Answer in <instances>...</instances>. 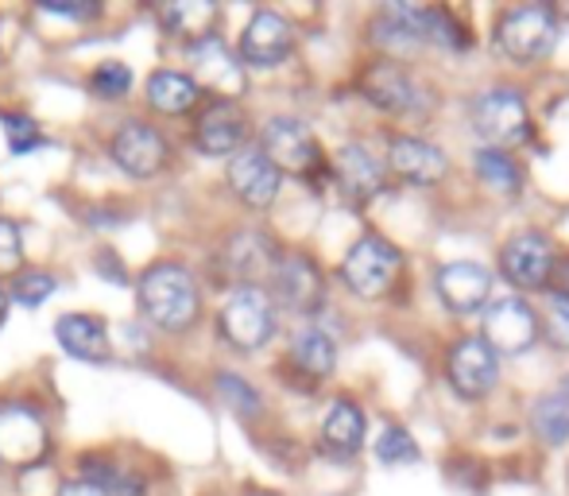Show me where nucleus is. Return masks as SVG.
I'll list each match as a JSON object with an SVG mask.
<instances>
[{"label":"nucleus","instance_id":"f257e3e1","mask_svg":"<svg viewBox=\"0 0 569 496\" xmlns=\"http://www.w3.org/2000/svg\"><path fill=\"white\" fill-rule=\"evenodd\" d=\"M136 299H140V310L148 315V323L167 334L190 330L198 323V310H202L198 279L182 264H151L136 279Z\"/></svg>","mask_w":569,"mask_h":496},{"label":"nucleus","instance_id":"f03ea898","mask_svg":"<svg viewBox=\"0 0 569 496\" xmlns=\"http://www.w3.org/2000/svg\"><path fill=\"white\" fill-rule=\"evenodd\" d=\"M403 271V252L380 234H365L349 245L341 260V279L360 299H380L391 291V284Z\"/></svg>","mask_w":569,"mask_h":496},{"label":"nucleus","instance_id":"7ed1b4c3","mask_svg":"<svg viewBox=\"0 0 569 496\" xmlns=\"http://www.w3.org/2000/svg\"><path fill=\"white\" fill-rule=\"evenodd\" d=\"M558 43V16L550 4L511 8L496 23V47L511 62H542Z\"/></svg>","mask_w":569,"mask_h":496},{"label":"nucleus","instance_id":"20e7f679","mask_svg":"<svg viewBox=\"0 0 569 496\" xmlns=\"http://www.w3.org/2000/svg\"><path fill=\"white\" fill-rule=\"evenodd\" d=\"M221 338L240 354H256L276 334V302L260 287H237L218 315Z\"/></svg>","mask_w":569,"mask_h":496},{"label":"nucleus","instance_id":"39448f33","mask_svg":"<svg viewBox=\"0 0 569 496\" xmlns=\"http://www.w3.org/2000/svg\"><path fill=\"white\" fill-rule=\"evenodd\" d=\"M469 121L477 136L496 151H508L516 143L531 140V117H527V101L519 90H488L472 101Z\"/></svg>","mask_w":569,"mask_h":496},{"label":"nucleus","instance_id":"423d86ee","mask_svg":"<svg viewBox=\"0 0 569 496\" xmlns=\"http://www.w3.org/2000/svg\"><path fill=\"white\" fill-rule=\"evenodd\" d=\"M51 435L36 407L0 404V462L12 469H31L47 458Z\"/></svg>","mask_w":569,"mask_h":496},{"label":"nucleus","instance_id":"0eeeda50","mask_svg":"<svg viewBox=\"0 0 569 496\" xmlns=\"http://www.w3.org/2000/svg\"><path fill=\"white\" fill-rule=\"evenodd\" d=\"M268 284H271V302L287 307L291 315H315L326 291L322 268L307 252H279Z\"/></svg>","mask_w":569,"mask_h":496},{"label":"nucleus","instance_id":"6e6552de","mask_svg":"<svg viewBox=\"0 0 569 496\" xmlns=\"http://www.w3.org/2000/svg\"><path fill=\"white\" fill-rule=\"evenodd\" d=\"M539 338V315L531 310V302L508 295V299L488 302L485 310V341L492 346L496 357H519L535 346Z\"/></svg>","mask_w":569,"mask_h":496},{"label":"nucleus","instance_id":"1a4fd4ad","mask_svg":"<svg viewBox=\"0 0 569 496\" xmlns=\"http://www.w3.org/2000/svg\"><path fill=\"white\" fill-rule=\"evenodd\" d=\"M555 264H558L555 245H550V237L539 234V229H523V234H516L500 252L503 276H508L519 291H542V287H550Z\"/></svg>","mask_w":569,"mask_h":496},{"label":"nucleus","instance_id":"9d476101","mask_svg":"<svg viewBox=\"0 0 569 496\" xmlns=\"http://www.w3.org/2000/svg\"><path fill=\"white\" fill-rule=\"evenodd\" d=\"M446 380L461 399H480L500 380V357L485 338H461L446 357Z\"/></svg>","mask_w":569,"mask_h":496},{"label":"nucleus","instance_id":"9b49d317","mask_svg":"<svg viewBox=\"0 0 569 496\" xmlns=\"http://www.w3.org/2000/svg\"><path fill=\"white\" fill-rule=\"evenodd\" d=\"M260 148H263V156L287 175H310L318 167V159H322L310 128L302 121H295V117H271V121L263 125Z\"/></svg>","mask_w":569,"mask_h":496},{"label":"nucleus","instance_id":"f8f14e48","mask_svg":"<svg viewBox=\"0 0 569 496\" xmlns=\"http://www.w3.org/2000/svg\"><path fill=\"white\" fill-rule=\"evenodd\" d=\"M190 67H194L198 90L218 93V101H232L237 93H244V67L232 54V47H226V39L206 36L190 43Z\"/></svg>","mask_w":569,"mask_h":496},{"label":"nucleus","instance_id":"ddd939ff","mask_svg":"<svg viewBox=\"0 0 569 496\" xmlns=\"http://www.w3.org/2000/svg\"><path fill=\"white\" fill-rule=\"evenodd\" d=\"M229 187L248 210H268L279 198V187H283V171L263 156V148L248 143L237 156L229 159Z\"/></svg>","mask_w":569,"mask_h":496},{"label":"nucleus","instance_id":"4468645a","mask_svg":"<svg viewBox=\"0 0 569 496\" xmlns=\"http://www.w3.org/2000/svg\"><path fill=\"white\" fill-rule=\"evenodd\" d=\"M109 156L132 179H151L167 163V140L148 121H124L109 143Z\"/></svg>","mask_w":569,"mask_h":496},{"label":"nucleus","instance_id":"2eb2a0df","mask_svg":"<svg viewBox=\"0 0 569 496\" xmlns=\"http://www.w3.org/2000/svg\"><path fill=\"white\" fill-rule=\"evenodd\" d=\"M295 51V28L279 12H256L240 31V59L248 67H279Z\"/></svg>","mask_w":569,"mask_h":496},{"label":"nucleus","instance_id":"dca6fc26","mask_svg":"<svg viewBox=\"0 0 569 496\" xmlns=\"http://www.w3.org/2000/svg\"><path fill=\"white\" fill-rule=\"evenodd\" d=\"M360 93L383 113H415L422 106V90L399 62H372L360 75Z\"/></svg>","mask_w":569,"mask_h":496},{"label":"nucleus","instance_id":"f3484780","mask_svg":"<svg viewBox=\"0 0 569 496\" xmlns=\"http://www.w3.org/2000/svg\"><path fill=\"white\" fill-rule=\"evenodd\" d=\"M435 287H438V299H442L453 315H477L488 302V295H492V276H488V268H480V264L457 260V264L438 268Z\"/></svg>","mask_w":569,"mask_h":496},{"label":"nucleus","instance_id":"a211bd4d","mask_svg":"<svg viewBox=\"0 0 569 496\" xmlns=\"http://www.w3.org/2000/svg\"><path fill=\"white\" fill-rule=\"evenodd\" d=\"M388 163L399 179L415 182V187H435V182H442L446 171H450L446 151L435 148L430 140H419V136H396L388 148Z\"/></svg>","mask_w":569,"mask_h":496},{"label":"nucleus","instance_id":"6ab92c4d","mask_svg":"<svg viewBox=\"0 0 569 496\" xmlns=\"http://www.w3.org/2000/svg\"><path fill=\"white\" fill-rule=\"evenodd\" d=\"M221 256H226V271L240 287H256V279L271 276V268L279 260V248L263 229H244V234L229 237Z\"/></svg>","mask_w":569,"mask_h":496},{"label":"nucleus","instance_id":"aec40b11","mask_svg":"<svg viewBox=\"0 0 569 496\" xmlns=\"http://www.w3.org/2000/svg\"><path fill=\"white\" fill-rule=\"evenodd\" d=\"M244 113L237 109V101H213L210 109H202L194 125V143L202 156H237L244 143Z\"/></svg>","mask_w":569,"mask_h":496},{"label":"nucleus","instance_id":"412c9836","mask_svg":"<svg viewBox=\"0 0 569 496\" xmlns=\"http://www.w3.org/2000/svg\"><path fill=\"white\" fill-rule=\"evenodd\" d=\"M333 171L349 202H372L383 190V163L365 148V143H345L333 159Z\"/></svg>","mask_w":569,"mask_h":496},{"label":"nucleus","instance_id":"4be33fe9","mask_svg":"<svg viewBox=\"0 0 569 496\" xmlns=\"http://www.w3.org/2000/svg\"><path fill=\"white\" fill-rule=\"evenodd\" d=\"M54 338H59L62 354L78 357V361H106L109 357V330L93 315H62L54 323Z\"/></svg>","mask_w":569,"mask_h":496},{"label":"nucleus","instance_id":"5701e85b","mask_svg":"<svg viewBox=\"0 0 569 496\" xmlns=\"http://www.w3.org/2000/svg\"><path fill=\"white\" fill-rule=\"evenodd\" d=\"M365 438H368L365 411L357 404H349V399H338L322 423V446L333 458H352V454H360Z\"/></svg>","mask_w":569,"mask_h":496},{"label":"nucleus","instance_id":"b1692460","mask_svg":"<svg viewBox=\"0 0 569 496\" xmlns=\"http://www.w3.org/2000/svg\"><path fill=\"white\" fill-rule=\"evenodd\" d=\"M148 106L163 117L190 113L198 106V86L194 78L179 75V70H156L148 78Z\"/></svg>","mask_w":569,"mask_h":496},{"label":"nucleus","instance_id":"393cba45","mask_svg":"<svg viewBox=\"0 0 569 496\" xmlns=\"http://www.w3.org/2000/svg\"><path fill=\"white\" fill-rule=\"evenodd\" d=\"M291 365L299 373H307L310 380H326V376L338 369V346H333V338L326 330L307 326L302 334H295Z\"/></svg>","mask_w":569,"mask_h":496},{"label":"nucleus","instance_id":"a878e982","mask_svg":"<svg viewBox=\"0 0 569 496\" xmlns=\"http://www.w3.org/2000/svg\"><path fill=\"white\" fill-rule=\"evenodd\" d=\"M531 427H535V435H539L547 446L569 443V388H566V384H562V388H555V391H547V396L535 399V407H531Z\"/></svg>","mask_w":569,"mask_h":496},{"label":"nucleus","instance_id":"bb28decb","mask_svg":"<svg viewBox=\"0 0 569 496\" xmlns=\"http://www.w3.org/2000/svg\"><path fill=\"white\" fill-rule=\"evenodd\" d=\"M472 163H477L480 182H485V187L492 190V195H500V198H516L519 190H523V171H519V163L508 156V151L480 148L477 156H472Z\"/></svg>","mask_w":569,"mask_h":496},{"label":"nucleus","instance_id":"cd10ccee","mask_svg":"<svg viewBox=\"0 0 569 496\" xmlns=\"http://www.w3.org/2000/svg\"><path fill=\"white\" fill-rule=\"evenodd\" d=\"M213 16H218V8H213L210 0H198V4H190V0H174V4H163L159 20H163L167 31H174V36H190L198 43V39L210 36Z\"/></svg>","mask_w":569,"mask_h":496},{"label":"nucleus","instance_id":"c85d7f7f","mask_svg":"<svg viewBox=\"0 0 569 496\" xmlns=\"http://www.w3.org/2000/svg\"><path fill=\"white\" fill-rule=\"evenodd\" d=\"M376 458H380V466L388 469H399V466H411V462H419V446H415L411 430L403 427H383L380 438H376Z\"/></svg>","mask_w":569,"mask_h":496},{"label":"nucleus","instance_id":"c756f323","mask_svg":"<svg viewBox=\"0 0 569 496\" xmlns=\"http://www.w3.org/2000/svg\"><path fill=\"white\" fill-rule=\"evenodd\" d=\"M86 482L101 485L109 496H143V482L136 474H124L117 466H101V462H86Z\"/></svg>","mask_w":569,"mask_h":496},{"label":"nucleus","instance_id":"7c9ffc66","mask_svg":"<svg viewBox=\"0 0 569 496\" xmlns=\"http://www.w3.org/2000/svg\"><path fill=\"white\" fill-rule=\"evenodd\" d=\"M90 90L106 101H120L128 90H132V70H128L124 62H101V67L90 75Z\"/></svg>","mask_w":569,"mask_h":496},{"label":"nucleus","instance_id":"2f4dec72","mask_svg":"<svg viewBox=\"0 0 569 496\" xmlns=\"http://www.w3.org/2000/svg\"><path fill=\"white\" fill-rule=\"evenodd\" d=\"M54 276L51 271H20V276L12 279V299L20 302V307H39V302H47L54 295Z\"/></svg>","mask_w":569,"mask_h":496},{"label":"nucleus","instance_id":"473e14b6","mask_svg":"<svg viewBox=\"0 0 569 496\" xmlns=\"http://www.w3.org/2000/svg\"><path fill=\"white\" fill-rule=\"evenodd\" d=\"M218 391L226 396V404H229V407H237V411H244V415L260 411V396H256V391L248 388V384L240 380L237 373H221V376H218Z\"/></svg>","mask_w":569,"mask_h":496},{"label":"nucleus","instance_id":"72a5a7b5","mask_svg":"<svg viewBox=\"0 0 569 496\" xmlns=\"http://www.w3.org/2000/svg\"><path fill=\"white\" fill-rule=\"evenodd\" d=\"M23 264V234L16 221L0 218V276L16 271Z\"/></svg>","mask_w":569,"mask_h":496},{"label":"nucleus","instance_id":"f704fd0d","mask_svg":"<svg viewBox=\"0 0 569 496\" xmlns=\"http://www.w3.org/2000/svg\"><path fill=\"white\" fill-rule=\"evenodd\" d=\"M4 136H8V151H16V156H23V151L43 143V136H39L31 117H4Z\"/></svg>","mask_w":569,"mask_h":496},{"label":"nucleus","instance_id":"c9c22d12","mask_svg":"<svg viewBox=\"0 0 569 496\" xmlns=\"http://www.w3.org/2000/svg\"><path fill=\"white\" fill-rule=\"evenodd\" d=\"M547 323H550V338L562 349H569V291L547 295Z\"/></svg>","mask_w":569,"mask_h":496},{"label":"nucleus","instance_id":"e433bc0d","mask_svg":"<svg viewBox=\"0 0 569 496\" xmlns=\"http://www.w3.org/2000/svg\"><path fill=\"white\" fill-rule=\"evenodd\" d=\"M47 16H67V20H93L101 12L98 0H39Z\"/></svg>","mask_w":569,"mask_h":496},{"label":"nucleus","instance_id":"4c0bfd02","mask_svg":"<svg viewBox=\"0 0 569 496\" xmlns=\"http://www.w3.org/2000/svg\"><path fill=\"white\" fill-rule=\"evenodd\" d=\"M59 496H109V493L101 489V485H93V482H86V477H82V482H67V485H62Z\"/></svg>","mask_w":569,"mask_h":496},{"label":"nucleus","instance_id":"58836bf2","mask_svg":"<svg viewBox=\"0 0 569 496\" xmlns=\"http://www.w3.org/2000/svg\"><path fill=\"white\" fill-rule=\"evenodd\" d=\"M4 310H8V291L0 287V318H4Z\"/></svg>","mask_w":569,"mask_h":496},{"label":"nucleus","instance_id":"ea45409f","mask_svg":"<svg viewBox=\"0 0 569 496\" xmlns=\"http://www.w3.org/2000/svg\"><path fill=\"white\" fill-rule=\"evenodd\" d=\"M252 496H268V493H252Z\"/></svg>","mask_w":569,"mask_h":496}]
</instances>
